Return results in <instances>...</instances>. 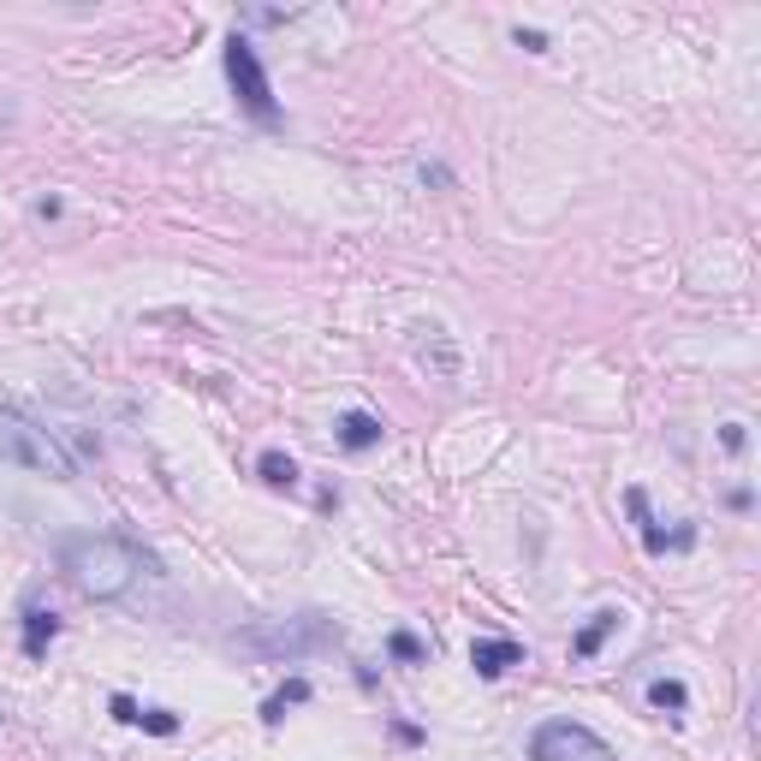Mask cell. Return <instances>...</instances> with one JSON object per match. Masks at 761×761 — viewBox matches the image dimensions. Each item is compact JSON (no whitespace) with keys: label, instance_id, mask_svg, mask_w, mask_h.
<instances>
[{"label":"cell","instance_id":"4fadbf2b","mask_svg":"<svg viewBox=\"0 0 761 761\" xmlns=\"http://www.w3.org/2000/svg\"><path fill=\"white\" fill-rule=\"evenodd\" d=\"M648 702H655L660 713H685V702H690V690L678 685V678H655V685H648Z\"/></svg>","mask_w":761,"mask_h":761},{"label":"cell","instance_id":"277c9868","mask_svg":"<svg viewBox=\"0 0 761 761\" xmlns=\"http://www.w3.org/2000/svg\"><path fill=\"white\" fill-rule=\"evenodd\" d=\"M227 77H232V95H238V107H244L257 125H268L274 132L280 125V102H274V84H268V72H262V60H257V48H250L244 37H227Z\"/></svg>","mask_w":761,"mask_h":761},{"label":"cell","instance_id":"3957f363","mask_svg":"<svg viewBox=\"0 0 761 761\" xmlns=\"http://www.w3.org/2000/svg\"><path fill=\"white\" fill-rule=\"evenodd\" d=\"M333 643V618L322 613H298V618H262V625L238 630V648L257 660H274V666H298L310 655H322Z\"/></svg>","mask_w":761,"mask_h":761},{"label":"cell","instance_id":"9c48e42d","mask_svg":"<svg viewBox=\"0 0 761 761\" xmlns=\"http://www.w3.org/2000/svg\"><path fill=\"white\" fill-rule=\"evenodd\" d=\"M54 637H60V613H54V607H30V613H24V655L42 660Z\"/></svg>","mask_w":761,"mask_h":761},{"label":"cell","instance_id":"7a4b0ae2","mask_svg":"<svg viewBox=\"0 0 761 761\" xmlns=\"http://www.w3.org/2000/svg\"><path fill=\"white\" fill-rule=\"evenodd\" d=\"M0 465L37 470L48 482H72L77 476L72 452L60 447V435H48L37 417H24V410H12V405H0Z\"/></svg>","mask_w":761,"mask_h":761},{"label":"cell","instance_id":"ac0fdd59","mask_svg":"<svg viewBox=\"0 0 761 761\" xmlns=\"http://www.w3.org/2000/svg\"><path fill=\"white\" fill-rule=\"evenodd\" d=\"M107 708H114V720H125V726L137 720V702H132V696H114V702H107Z\"/></svg>","mask_w":761,"mask_h":761},{"label":"cell","instance_id":"8992f818","mask_svg":"<svg viewBox=\"0 0 761 761\" xmlns=\"http://www.w3.org/2000/svg\"><path fill=\"white\" fill-rule=\"evenodd\" d=\"M470 666H476V678H505L512 666H523V643H512V637H476L470 643Z\"/></svg>","mask_w":761,"mask_h":761},{"label":"cell","instance_id":"ba28073f","mask_svg":"<svg viewBox=\"0 0 761 761\" xmlns=\"http://www.w3.org/2000/svg\"><path fill=\"white\" fill-rule=\"evenodd\" d=\"M333 435H340L345 452H369V447H380V417H369V410H345V417L333 423Z\"/></svg>","mask_w":761,"mask_h":761},{"label":"cell","instance_id":"30bf717a","mask_svg":"<svg viewBox=\"0 0 761 761\" xmlns=\"http://www.w3.org/2000/svg\"><path fill=\"white\" fill-rule=\"evenodd\" d=\"M298 702H310V678H285V685L262 702V720H268V726H280V720H285V708H298Z\"/></svg>","mask_w":761,"mask_h":761},{"label":"cell","instance_id":"5bb4252c","mask_svg":"<svg viewBox=\"0 0 761 761\" xmlns=\"http://www.w3.org/2000/svg\"><path fill=\"white\" fill-rule=\"evenodd\" d=\"M132 726H143V732H155V738H173V732H179V713H167V708H137Z\"/></svg>","mask_w":761,"mask_h":761},{"label":"cell","instance_id":"2e32d148","mask_svg":"<svg viewBox=\"0 0 761 761\" xmlns=\"http://www.w3.org/2000/svg\"><path fill=\"white\" fill-rule=\"evenodd\" d=\"M720 447L726 452H743V423H720Z\"/></svg>","mask_w":761,"mask_h":761},{"label":"cell","instance_id":"5b68a950","mask_svg":"<svg viewBox=\"0 0 761 761\" xmlns=\"http://www.w3.org/2000/svg\"><path fill=\"white\" fill-rule=\"evenodd\" d=\"M530 761H618L613 743L590 732L583 720H548L530 738Z\"/></svg>","mask_w":761,"mask_h":761},{"label":"cell","instance_id":"8fae6325","mask_svg":"<svg viewBox=\"0 0 761 761\" xmlns=\"http://www.w3.org/2000/svg\"><path fill=\"white\" fill-rule=\"evenodd\" d=\"M625 505H630V518H637V530H643V548L648 553H666V535H660V523L648 518V494H643V488H630Z\"/></svg>","mask_w":761,"mask_h":761},{"label":"cell","instance_id":"9a60e30c","mask_svg":"<svg viewBox=\"0 0 761 761\" xmlns=\"http://www.w3.org/2000/svg\"><path fill=\"white\" fill-rule=\"evenodd\" d=\"M393 660H423V643L410 630H393Z\"/></svg>","mask_w":761,"mask_h":761},{"label":"cell","instance_id":"7c38bea8","mask_svg":"<svg viewBox=\"0 0 761 761\" xmlns=\"http://www.w3.org/2000/svg\"><path fill=\"white\" fill-rule=\"evenodd\" d=\"M257 470H262V482H268V488H298V465H292L285 452H262V458H257Z\"/></svg>","mask_w":761,"mask_h":761},{"label":"cell","instance_id":"52a82bcc","mask_svg":"<svg viewBox=\"0 0 761 761\" xmlns=\"http://www.w3.org/2000/svg\"><path fill=\"white\" fill-rule=\"evenodd\" d=\"M618 625H625V613H618V607H601V613H590V625H583L577 637H571V655H577V660H595V655H601V643H607Z\"/></svg>","mask_w":761,"mask_h":761},{"label":"cell","instance_id":"e0dca14e","mask_svg":"<svg viewBox=\"0 0 761 761\" xmlns=\"http://www.w3.org/2000/svg\"><path fill=\"white\" fill-rule=\"evenodd\" d=\"M512 37H518V48H530V54H542V48H548V37H542V30H512Z\"/></svg>","mask_w":761,"mask_h":761},{"label":"cell","instance_id":"6da1fadb","mask_svg":"<svg viewBox=\"0 0 761 761\" xmlns=\"http://www.w3.org/2000/svg\"><path fill=\"white\" fill-rule=\"evenodd\" d=\"M60 565H66V577L84 590L90 601H119V595H132V583L149 571V560L132 548V542H119V535H66L60 542Z\"/></svg>","mask_w":761,"mask_h":761}]
</instances>
